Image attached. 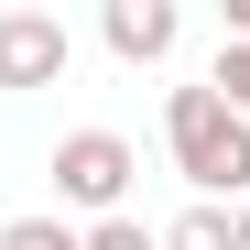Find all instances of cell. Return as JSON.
I'll return each instance as SVG.
<instances>
[{"label":"cell","mask_w":250,"mask_h":250,"mask_svg":"<svg viewBox=\"0 0 250 250\" xmlns=\"http://www.w3.org/2000/svg\"><path fill=\"white\" fill-rule=\"evenodd\" d=\"M163 152H174V174L196 185V207H239L250 196V120L207 87V76L163 98Z\"/></svg>","instance_id":"cell-1"},{"label":"cell","mask_w":250,"mask_h":250,"mask_svg":"<svg viewBox=\"0 0 250 250\" xmlns=\"http://www.w3.org/2000/svg\"><path fill=\"white\" fill-rule=\"evenodd\" d=\"M98 44L120 65H163L185 44V11H174V0H109V11H98Z\"/></svg>","instance_id":"cell-4"},{"label":"cell","mask_w":250,"mask_h":250,"mask_svg":"<svg viewBox=\"0 0 250 250\" xmlns=\"http://www.w3.org/2000/svg\"><path fill=\"white\" fill-rule=\"evenodd\" d=\"M207 87H218L239 120H250V44H218V65H207Z\"/></svg>","instance_id":"cell-8"},{"label":"cell","mask_w":250,"mask_h":250,"mask_svg":"<svg viewBox=\"0 0 250 250\" xmlns=\"http://www.w3.org/2000/svg\"><path fill=\"white\" fill-rule=\"evenodd\" d=\"M76 250H163V229L120 207V218H98V229H76Z\"/></svg>","instance_id":"cell-6"},{"label":"cell","mask_w":250,"mask_h":250,"mask_svg":"<svg viewBox=\"0 0 250 250\" xmlns=\"http://www.w3.org/2000/svg\"><path fill=\"white\" fill-rule=\"evenodd\" d=\"M229 239H239V250H250V196H239V207H229Z\"/></svg>","instance_id":"cell-10"},{"label":"cell","mask_w":250,"mask_h":250,"mask_svg":"<svg viewBox=\"0 0 250 250\" xmlns=\"http://www.w3.org/2000/svg\"><path fill=\"white\" fill-rule=\"evenodd\" d=\"M0 250H76V229L55 218V207H33V218H11V229H0Z\"/></svg>","instance_id":"cell-7"},{"label":"cell","mask_w":250,"mask_h":250,"mask_svg":"<svg viewBox=\"0 0 250 250\" xmlns=\"http://www.w3.org/2000/svg\"><path fill=\"white\" fill-rule=\"evenodd\" d=\"M76 33L55 11H0V87H65Z\"/></svg>","instance_id":"cell-3"},{"label":"cell","mask_w":250,"mask_h":250,"mask_svg":"<svg viewBox=\"0 0 250 250\" xmlns=\"http://www.w3.org/2000/svg\"><path fill=\"white\" fill-rule=\"evenodd\" d=\"M163 250H239V239H229V207H196V196H185V218L163 229Z\"/></svg>","instance_id":"cell-5"},{"label":"cell","mask_w":250,"mask_h":250,"mask_svg":"<svg viewBox=\"0 0 250 250\" xmlns=\"http://www.w3.org/2000/svg\"><path fill=\"white\" fill-rule=\"evenodd\" d=\"M229 44H250V0H229Z\"/></svg>","instance_id":"cell-9"},{"label":"cell","mask_w":250,"mask_h":250,"mask_svg":"<svg viewBox=\"0 0 250 250\" xmlns=\"http://www.w3.org/2000/svg\"><path fill=\"white\" fill-rule=\"evenodd\" d=\"M131 174H142V152L109 131V120H87V131H55V218L76 207V218H120L131 207Z\"/></svg>","instance_id":"cell-2"}]
</instances>
